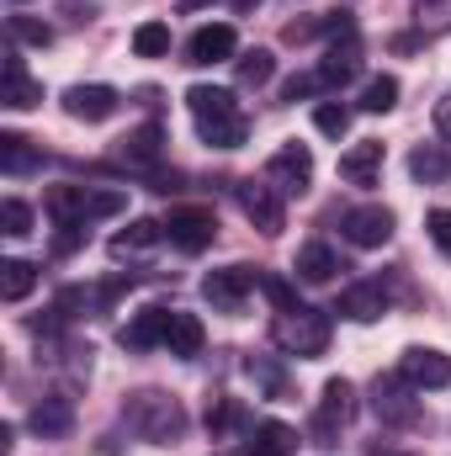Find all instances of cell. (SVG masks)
<instances>
[{
	"mask_svg": "<svg viewBox=\"0 0 451 456\" xmlns=\"http://www.w3.org/2000/svg\"><path fill=\"white\" fill-rule=\"evenodd\" d=\"M271 340L282 345L287 355H324V345H330V319L319 314V308H287V314H276V324H271Z\"/></svg>",
	"mask_w": 451,
	"mask_h": 456,
	"instance_id": "6da1fadb",
	"label": "cell"
},
{
	"mask_svg": "<svg viewBox=\"0 0 451 456\" xmlns=\"http://www.w3.org/2000/svg\"><path fill=\"white\" fill-rule=\"evenodd\" d=\"M127 419H133V425L144 430V441H154V446H176L181 430H186L181 403L165 398V393H138V398L127 403Z\"/></svg>",
	"mask_w": 451,
	"mask_h": 456,
	"instance_id": "7a4b0ae2",
	"label": "cell"
},
{
	"mask_svg": "<svg viewBox=\"0 0 451 456\" xmlns=\"http://www.w3.org/2000/svg\"><path fill=\"white\" fill-rule=\"evenodd\" d=\"M420 387L398 371V377H377V387H372V409H377V419L382 425H414L420 419V398H414Z\"/></svg>",
	"mask_w": 451,
	"mask_h": 456,
	"instance_id": "3957f363",
	"label": "cell"
},
{
	"mask_svg": "<svg viewBox=\"0 0 451 456\" xmlns=\"http://www.w3.org/2000/svg\"><path fill=\"white\" fill-rule=\"evenodd\" d=\"M266 181H271L276 191H287V197H292V191L303 197L308 181H314V154H308L303 143H282V149L266 159Z\"/></svg>",
	"mask_w": 451,
	"mask_h": 456,
	"instance_id": "277c9868",
	"label": "cell"
},
{
	"mask_svg": "<svg viewBox=\"0 0 451 456\" xmlns=\"http://www.w3.org/2000/svg\"><path fill=\"white\" fill-rule=\"evenodd\" d=\"M165 233H170V244H176V249L197 255V249H208V244H213L218 218H213L208 208H176V213L165 218Z\"/></svg>",
	"mask_w": 451,
	"mask_h": 456,
	"instance_id": "5b68a950",
	"label": "cell"
},
{
	"mask_svg": "<svg viewBox=\"0 0 451 456\" xmlns=\"http://www.w3.org/2000/svg\"><path fill=\"white\" fill-rule=\"evenodd\" d=\"M356 414V393H350V382H324V398H319V414H314V436H319V446H330L335 441V430H345V419Z\"/></svg>",
	"mask_w": 451,
	"mask_h": 456,
	"instance_id": "8992f818",
	"label": "cell"
},
{
	"mask_svg": "<svg viewBox=\"0 0 451 456\" xmlns=\"http://www.w3.org/2000/svg\"><path fill=\"white\" fill-rule=\"evenodd\" d=\"M234 197H239V208H244V218L260 228V233H282V197H276V186L271 181H244V186H234Z\"/></svg>",
	"mask_w": 451,
	"mask_h": 456,
	"instance_id": "52a82bcc",
	"label": "cell"
},
{
	"mask_svg": "<svg viewBox=\"0 0 451 456\" xmlns=\"http://www.w3.org/2000/svg\"><path fill=\"white\" fill-rule=\"evenodd\" d=\"M250 287H255V271L250 265H224V271H208L202 276V297L213 308H239L250 297Z\"/></svg>",
	"mask_w": 451,
	"mask_h": 456,
	"instance_id": "ba28073f",
	"label": "cell"
},
{
	"mask_svg": "<svg viewBox=\"0 0 451 456\" xmlns=\"http://www.w3.org/2000/svg\"><path fill=\"white\" fill-rule=\"evenodd\" d=\"M398 371L425 393V387H447L451 382V361L441 355V350H430V345H409L404 350V361H398Z\"/></svg>",
	"mask_w": 451,
	"mask_h": 456,
	"instance_id": "9c48e42d",
	"label": "cell"
},
{
	"mask_svg": "<svg viewBox=\"0 0 451 456\" xmlns=\"http://www.w3.org/2000/svg\"><path fill=\"white\" fill-rule=\"evenodd\" d=\"M345 239L361 249H382L393 239V213L388 208H350L345 213Z\"/></svg>",
	"mask_w": 451,
	"mask_h": 456,
	"instance_id": "30bf717a",
	"label": "cell"
},
{
	"mask_svg": "<svg viewBox=\"0 0 451 456\" xmlns=\"http://www.w3.org/2000/svg\"><path fill=\"white\" fill-rule=\"evenodd\" d=\"M117 96L112 86H70L64 91V112L75 117V122H107L117 112Z\"/></svg>",
	"mask_w": 451,
	"mask_h": 456,
	"instance_id": "8fae6325",
	"label": "cell"
},
{
	"mask_svg": "<svg viewBox=\"0 0 451 456\" xmlns=\"http://www.w3.org/2000/svg\"><path fill=\"white\" fill-rule=\"evenodd\" d=\"M234 48H239L234 27H228V21H208V27L192 32L186 59H192V64H224V59H234Z\"/></svg>",
	"mask_w": 451,
	"mask_h": 456,
	"instance_id": "7c38bea8",
	"label": "cell"
},
{
	"mask_svg": "<svg viewBox=\"0 0 451 456\" xmlns=\"http://www.w3.org/2000/svg\"><path fill=\"white\" fill-rule=\"evenodd\" d=\"M340 319H350V324H377L382 314H388V292L377 287V281H361V287H350V292H340Z\"/></svg>",
	"mask_w": 451,
	"mask_h": 456,
	"instance_id": "4fadbf2b",
	"label": "cell"
},
{
	"mask_svg": "<svg viewBox=\"0 0 451 456\" xmlns=\"http://www.w3.org/2000/svg\"><path fill=\"white\" fill-rule=\"evenodd\" d=\"M48 213H53V224H91L96 218V191H86V186H53L48 191Z\"/></svg>",
	"mask_w": 451,
	"mask_h": 456,
	"instance_id": "5bb4252c",
	"label": "cell"
},
{
	"mask_svg": "<svg viewBox=\"0 0 451 456\" xmlns=\"http://www.w3.org/2000/svg\"><path fill=\"white\" fill-rule=\"evenodd\" d=\"M0 102H5L11 112H27V107L43 102V86L27 75V64H21L16 53H5V91H0Z\"/></svg>",
	"mask_w": 451,
	"mask_h": 456,
	"instance_id": "9a60e30c",
	"label": "cell"
},
{
	"mask_svg": "<svg viewBox=\"0 0 451 456\" xmlns=\"http://www.w3.org/2000/svg\"><path fill=\"white\" fill-rule=\"evenodd\" d=\"M377 170H382V143H377V138L350 143V149L340 154V175H345L350 186H372V181H377Z\"/></svg>",
	"mask_w": 451,
	"mask_h": 456,
	"instance_id": "2e32d148",
	"label": "cell"
},
{
	"mask_svg": "<svg viewBox=\"0 0 451 456\" xmlns=\"http://www.w3.org/2000/svg\"><path fill=\"white\" fill-rule=\"evenodd\" d=\"M186 107L197 117V127H202V122L239 117V102H234V91H224V86H192V91H186Z\"/></svg>",
	"mask_w": 451,
	"mask_h": 456,
	"instance_id": "e0dca14e",
	"label": "cell"
},
{
	"mask_svg": "<svg viewBox=\"0 0 451 456\" xmlns=\"http://www.w3.org/2000/svg\"><path fill=\"white\" fill-rule=\"evenodd\" d=\"M361 69V48H356V32H340V43L324 53V64H319V86H345L350 75Z\"/></svg>",
	"mask_w": 451,
	"mask_h": 456,
	"instance_id": "ac0fdd59",
	"label": "cell"
},
{
	"mask_svg": "<svg viewBox=\"0 0 451 456\" xmlns=\"http://www.w3.org/2000/svg\"><path fill=\"white\" fill-rule=\"evenodd\" d=\"M170 308H144L127 330H122V345H133V350H149V345H165V335H170Z\"/></svg>",
	"mask_w": 451,
	"mask_h": 456,
	"instance_id": "d6986e66",
	"label": "cell"
},
{
	"mask_svg": "<svg viewBox=\"0 0 451 456\" xmlns=\"http://www.w3.org/2000/svg\"><path fill=\"white\" fill-rule=\"evenodd\" d=\"M27 425H32L37 436H64V430L75 425V403L59 398V393H53V398H37L32 414H27Z\"/></svg>",
	"mask_w": 451,
	"mask_h": 456,
	"instance_id": "ffe728a7",
	"label": "cell"
},
{
	"mask_svg": "<svg viewBox=\"0 0 451 456\" xmlns=\"http://www.w3.org/2000/svg\"><path fill=\"white\" fill-rule=\"evenodd\" d=\"M292 452H298V430H292V425H282V419L255 425V436H250V456H292Z\"/></svg>",
	"mask_w": 451,
	"mask_h": 456,
	"instance_id": "44dd1931",
	"label": "cell"
},
{
	"mask_svg": "<svg viewBox=\"0 0 451 456\" xmlns=\"http://www.w3.org/2000/svg\"><path fill=\"white\" fill-rule=\"evenodd\" d=\"M165 350L181 355V361H192V355L202 350V319H197V314H176V319H170V335H165Z\"/></svg>",
	"mask_w": 451,
	"mask_h": 456,
	"instance_id": "7402d4cb",
	"label": "cell"
},
{
	"mask_svg": "<svg viewBox=\"0 0 451 456\" xmlns=\"http://www.w3.org/2000/svg\"><path fill=\"white\" fill-rule=\"evenodd\" d=\"M335 271H340V255L330 244H303L298 249V276L303 281H335Z\"/></svg>",
	"mask_w": 451,
	"mask_h": 456,
	"instance_id": "603a6c76",
	"label": "cell"
},
{
	"mask_svg": "<svg viewBox=\"0 0 451 456\" xmlns=\"http://www.w3.org/2000/svg\"><path fill=\"white\" fill-rule=\"evenodd\" d=\"M32 287H37V265L32 260H5L0 265V297L5 303H21Z\"/></svg>",
	"mask_w": 451,
	"mask_h": 456,
	"instance_id": "cb8c5ba5",
	"label": "cell"
},
{
	"mask_svg": "<svg viewBox=\"0 0 451 456\" xmlns=\"http://www.w3.org/2000/svg\"><path fill=\"white\" fill-rule=\"evenodd\" d=\"M165 239V224H154V218H138V224H127L122 233L112 239V255H133V249H149V244H160Z\"/></svg>",
	"mask_w": 451,
	"mask_h": 456,
	"instance_id": "d4e9b609",
	"label": "cell"
},
{
	"mask_svg": "<svg viewBox=\"0 0 451 456\" xmlns=\"http://www.w3.org/2000/svg\"><path fill=\"white\" fill-rule=\"evenodd\" d=\"M409 170H414L425 186L451 181V154H441V149H430V143H425V149H414V154H409Z\"/></svg>",
	"mask_w": 451,
	"mask_h": 456,
	"instance_id": "484cf974",
	"label": "cell"
},
{
	"mask_svg": "<svg viewBox=\"0 0 451 456\" xmlns=\"http://www.w3.org/2000/svg\"><path fill=\"white\" fill-rule=\"evenodd\" d=\"M160 138H165V133L149 122V127H138V133L122 138V154H127L133 165H154V159H160Z\"/></svg>",
	"mask_w": 451,
	"mask_h": 456,
	"instance_id": "4316f807",
	"label": "cell"
},
{
	"mask_svg": "<svg viewBox=\"0 0 451 456\" xmlns=\"http://www.w3.org/2000/svg\"><path fill=\"white\" fill-rule=\"evenodd\" d=\"M133 53H138V59H160V53H170V27H165V21H144V27L133 32Z\"/></svg>",
	"mask_w": 451,
	"mask_h": 456,
	"instance_id": "83f0119b",
	"label": "cell"
},
{
	"mask_svg": "<svg viewBox=\"0 0 451 456\" xmlns=\"http://www.w3.org/2000/svg\"><path fill=\"white\" fill-rule=\"evenodd\" d=\"M393 107H398V80H393V75L366 80V91H361V112H393Z\"/></svg>",
	"mask_w": 451,
	"mask_h": 456,
	"instance_id": "f1b7e54d",
	"label": "cell"
},
{
	"mask_svg": "<svg viewBox=\"0 0 451 456\" xmlns=\"http://www.w3.org/2000/svg\"><path fill=\"white\" fill-rule=\"evenodd\" d=\"M208 149H239L244 143V117H224V122H202L197 127Z\"/></svg>",
	"mask_w": 451,
	"mask_h": 456,
	"instance_id": "f546056e",
	"label": "cell"
},
{
	"mask_svg": "<svg viewBox=\"0 0 451 456\" xmlns=\"http://www.w3.org/2000/svg\"><path fill=\"white\" fill-rule=\"evenodd\" d=\"M11 37L16 43H32V48H48L53 43V27L37 21V16H11Z\"/></svg>",
	"mask_w": 451,
	"mask_h": 456,
	"instance_id": "4dcf8cb0",
	"label": "cell"
},
{
	"mask_svg": "<svg viewBox=\"0 0 451 456\" xmlns=\"http://www.w3.org/2000/svg\"><path fill=\"white\" fill-rule=\"evenodd\" d=\"M271 75H276V59H271L266 48H255V53L239 59V80H244V86H266Z\"/></svg>",
	"mask_w": 451,
	"mask_h": 456,
	"instance_id": "1f68e13d",
	"label": "cell"
},
{
	"mask_svg": "<svg viewBox=\"0 0 451 456\" xmlns=\"http://www.w3.org/2000/svg\"><path fill=\"white\" fill-rule=\"evenodd\" d=\"M0 165H5L11 175H16V170H27V165H37V154L27 149V138H21V133H5V138H0Z\"/></svg>",
	"mask_w": 451,
	"mask_h": 456,
	"instance_id": "d6a6232c",
	"label": "cell"
},
{
	"mask_svg": "<svg viewBox=\"0 0 451 456\" xmlns=\"http://www.w3.org/2000/svg\"><path fill=\"white\" fill-rule=\"evenodd\" d=\"M0 228H5L11 239H27V233H32V208L16 202V197H5V202H0Z\"/></svg>",
	"mask_w": 451,
	"mask_h": 456,
	"instance_id": "836d02e7",
	"label": "cell"
},
{
	"mask_svg": "<svg viewBox=\"0 0 451 456\" xmlns=\"http://www.w3.org/2000/svg\"><path fill=\"white\" fill-rule=\"evenodd\" d=\"M314 127H319L324 138H345V127H350V112H345L340 102H319V107H314Z\"/></svg>",
	"mask_w": 451,
	"mask_h": 456,
	"instance_id": "e575fe53",
	"label": "cell"
},
{
	"mask_svg": "<svg viewBox=\"0 0 451 456\" xmlns=\"http://www.w3.org/2000/svg\"><path fill=\"white\" fill-rule=\"evenodd\" d=\"M260 287H266V297L276 303V314H287V308H298V292H292V287H287L282 276H266Z\"/></svg>",
	"mask_w": 451,
	"mask_h": 456,
	"instance_id": "d590c367",
	"label": "cell"
},
{
	"mask_svg": "<svg viewBox=\"0 0 451 456\" xmlns=\"http://www.w3.org/2000/svg\"><path fill=\"white\" fill-rule=\"evenodd\" d=\"M425 228H430V239H436V244L451 255V208H436V213L425 218Z\"/></svg>",
	"mask_w": 451,
	"mask_h": 456,
	"instance_id": "8d00e7d4",
	"label": "cell"
},
{
	"mask_svg": "<svg viewBox=\"0 0 451 456\" xmlns=\"http://www.w3.org/2000/svg\"><path fill=\"white\" fill-rule=\"evenodd\" d=\"M319 91V75H292L287 86H282V102H303V96H314Z\"/></svg>",
	"mask_w": 451,
	"mask_h": 456,
	"instance_id": "74e56055",
	"label": "cell"
},
{
	"mask_svg": "<svg viewBox=\"0 0 451 456\" xmlns=\"http://www.w3.org/2000/svg\"><path fill=\"white\" fill-rule=\"evenodd\" d=\"M228 425H239V403L224 398L218 409H208V430H228Z\"/></svg>",
	"mask_w": 451,
	"mask_h": 456,
	"instance_id": "f35d334b",
	"label": "cell"
},
{
	"mask_svg": "<svg viewBox=\"0 0 451 456\" xmlns=\"http://www.w3.org/2000/svg\"><path fill=\"white\" fill-rule=\"evenodd\" d=\"M250 371H255V377H260L271 393H282V371H276V366H255V361H250Z\"/></svg>",
	"mask_w": 451,
	"mask_h": 456,
	"instance_id": "ab89813d",
	"label": "cell"
},
{
	"mask_svg": "<svg viewBox=\"0 0 451 456\" xmlns=\"http://www.w3.org/2000/svg\"><path fill=\"white\" fill-rule=\"evenodd\" d=\"M436 127H441V138H451V96L436 102Z\"/></svg>",
	"mask_w": 451,
	"mask_h": 456,
	"instance_id": "60d3db41",
	"label": "cell"
},
{
	"mask_svg": "<svg viewBox=\"0 0 451 456\" xmlns=\"http://www.w3.org/2000/svg\"><path fill=\"white\" fill-rule=\"evenodd\" d=\"M228 5H234V11H255L260 0H228Z\"/></svg>",
	"mask_w": 451,
	"mask_h": 456,
	"instance_id": "b9f144b4",
	"label": "cell"
}]
</instances>
